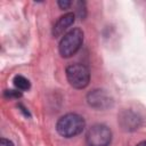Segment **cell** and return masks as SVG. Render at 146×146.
I'll list each match as a JSON object with an SVG mask.
<instances>
[{"mask_svg": "<svg viewBox=\"0 0 146 146\" xmlns=\"http://www.w3.org/2000/svg\"><path fill=\"white\" fill-rule=\"evenodd\" d=\"M72 5V2L71 1H68V0H60V1H58V6L62 8V9H66V8H68L70 6Z\"/></svg>", "mask_w": 146, "mask_h": 146, "instance_id": "cell-10", "label": "cell"}, {"mask_svg": "<svg viewBox=\"0 0 146 146\" xmlns=\"http://www.w3.org/2000/svg\"><path fill=\"white\" fill-rule=\"evenodd\" d=\"M66 78L70 84L76 89H83L88 86L90 80V72L86 65L72 64L66 68Z\"/></svg>", "mask_w": 146, "mask_h": 146, "instance_id": "cell-3", "label": "cell"}, {"mask_svg": "<svg viewBox=\"0 0 146 146\" xmlns=\"http://www.w3.org/2000/svg\"><path fill=\"white\" fill-rule=\"evenodd\" d=\"M84 120L81 115L75 113H68L63 115L56 124L58 133L65 138L74 137L82 132L84 128Z\"/></svg>", "mask_w": 146, "mask_h": 146, "instance_id": "cell-1", "label": "cell"}, {"mask_svg": "<svg viewBox=\"0 0 146 146\" xmlns=\"http://www.w3.org/2000/svg\"><path fill=\"white\" fill-rule=\"evenodd\" d=\"M121 125L127 130H133L139 125V119L132 112H124L120 117Z\"/></svg>", "mask_w": 146, "mask_h": 146, "instance_id": "cell-7", "label": "cell"}, {"mask_svg": "<svg viewBox=\"0 0 146 146\" xmlns=\"http://www.w3.org/2000/svg\"><path fill=\"white\" fill-rule=\"evenodd\" d=\"M112 140L111 130L104 124L92 125L86 136L87 146H110Z\"/></svg>", "mask_w": 146, "mask_h": 146, "instance_id": "cell-4", "label": "cell"}, {"mask_svg": "<svg viewBox=\"0 0 146 146\" xmlns=\"http://www.w3.org/2000/svg\"><path fill=\"white\" fill-rule=\"evenodd\" d=\"M74 19H75V15L73 13H67V14H64L63 16H60L59 19L56 22V24L52 27V35L54 36L62 35L74 23Z\"/></svg>", "mask_w": 146, "mask_h": 146, "instance_id": "cell-6", "label": "cell"}, {"mask_svg": "<svg viewBox=\"0 0 146 146\" xmlns=\"http://www.w3.org/2000/svg\"><path fill=\"white\" fill-rule=\"evenodd\" d=\"M0 146H14V144L8 139L2 138V139H0Z\"/></svg>", "mask_w": 146, "mask_h": 146, "instance_id": "cell-11", "label": "cell"}, {"mask_svg": "<svg viewBox=\"0 0 146 146\" xmlns=\"http://www.w3.org/2000/svg\"><path fill=\"white\" fill-rule=\"evenodd\" d=\"M14 84L19 90H29L30 89V81L24 78L23 75H16L14 78Z\"/></svg>", "mask_w": 146, "mask_h": 146, "instance_id": "cell-8", "label": "cell"}, {"mask_svg": "<svg viewBox=\"0 0 146 146\" xmlns=\"http://www.w3.org/2000/svg\"><path fill=\"white\" fill-rule=\"evenodd\" d=\"M5 95H6L7 97H9V98H11V97L18 98V97H21V96H22V94H21V92H18V91H15V90H6Z\"/></svg>", "mask_w": 146, "mask_h": 146, "instance_id": "cell-9", "label": "cell"}, {"mask_svg": "<svg viewBox=\"0 0 146 146\" xmlns=\"http://www.w3.org/2000/svg\"><path fill=\"white\" fill-rule=\"evenodd\" d=\"M83 42V32L80 29H73L68 31L64 36L62 38L59 42V54L68 58L73 56L82 46Z\"/></svg>", "mask_w": 146, "mask_h": 146, "instance_id": "cell-2", "label": "cell"}, {"mask_svg": "<svg viewBox=\"0 0 146 146\" xmlns=\"http://www.w3.org/2000/svg\"><path fill=\"white\" fill-rule=\"evenodd\" d=\"M136 146H146V140H145V141H140V143L137 144Z\"/></svg>", "mask_w": 146, "mask_h": 146, "instance_id": "cell-12", "label": "cell"}, {"mask_svg": "<svg viewBox=\"0 0 146 146\" xmlns=\"http://www.w3.org/2000/svg\"><path fill=\"white\" fill-rule=\"evenodd\" d=\"M87 100L90 106L97 110H105L110 107L113 103L110 94H107L105 90H102V89H96L90 91L87 96Z\"/></svg>", "mask_w": 146, "mask_h": 146, "instance_id": "cell-5", "label": "cell"}]
</instances>
